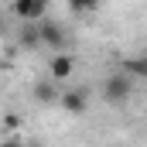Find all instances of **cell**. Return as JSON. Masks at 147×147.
I'll return each instance as SVG.
<instances>
[{
	"label": "cell",
	"mask_w": 147,
	"mask_h": 147,
	"mask_svg": "<svg viewBox=\"0 0 147 147\" xmlns=\"http://www.w3.org/2000/svg\"><path fill=\"white\" fill-rule=\"evenodd\" d=\"M41 41H45L51 51H62L65 41H69V34H65L62 24H55V21H41Z\"/></svg>",
	"instance_id": "3957f363"
},
{
	"label": "cell",
	"mask_w": 147,
	"mask_h": 147,
	"mask_svg": "<svg viewBox=\"0 0 147 147\" xmlns=\"http://www.w3.org/2000/svg\"><path fill=\"white\" fill-rule=\"evenodd\" d=\"M17 45L21 48H38V45H45L41 41V21H21V31H17Z\"/></svg>",
	"instance_id": "8992f818"
},
{
	"label": "cell",
	"mask_w": 147,
	"mask_h": 147,
	"mask_svg": "<svg viewBox=\"0 0 147 147\" xmlns=\"http://www.w3.org/2000/svg\"><path fill=\"white\" fill-rule=\"evenodd\" d=\"M130 92H134V75L127 72V69L106 75V82H103V99H106L110 106H123V103L130 99Z\"/></svg>",
	"instance_id": "6da1fadb"
},
{
	"label": "cell",
	"mask_w": 147,
	"mask_h": 147,
	"mask_svg": "<svg viewBox=\"0 0 147 147\" xmlns=\"http://www.w3.org/2000/svg\"><path fill=\"white\" fill-rule=\"evenodd\" d=\"M75 72V58L69 55V51H51V62H48V75H55L58 82L62 79H69V75Z\"/></svg>",
	"instance_id": "277c9868"
},
{
	"label": "cell",
	"mask_w": 147,
	"mask_h": 147,
	"mask_svg": "<svg viewBox=\"0 0 147 147\" xmlns=\"http://www.w3.org/2000/svg\"><path fill=\"white\" fill-rule=\"evenodd\" d=\"M58 106L69 113V116H82V113L89 110V89H62Z\"/></svg>",
	"instance_id": "7a4b0ae2"
},
{
	"label": "cell",
	"mask_w": 147,
	"mask_h": 147,
	"mask_svg": "<svg viewBox=\"0 0 147 147\" xmlns=\"http://www.w3.org/2000/svg\"><path fill=\"white\" fill-rule=\"evenodd\" d=\"M48 10V0H14V14L21 21H41Z\"/></svg>",
	"instance_id": "5b68a950"
},
{
	"label": "cell",
	"mask_w": 147,
	"mask_h": 147,
	"mask_svg": "<svg viewBox=\"0 0 147 147\" xmlns=\"http://www.w3.org/2000/svg\"><path fill=\"white\" fill-rule=\"evenodd\" d=\"M123 69H127L130 75H137V79H144V82H147V55H140V58H127Z\"/></svg>",
	"instance_id": "ba28073f"
},
{
	"label": "cell",
	"mask_w": 147,
	"mask_h": 147,
	"mask_svg": "<svg viewBox=\"0 0 147 147\" xmlns=\"http://www.w3.org/2000/svg\"><path fill=\"white\" fill-rule=\"evenodd\" d=\"M34 99H38V103H45V106H55V103L62 99V89H58V79H55V75L34 86Z\"/></svg>",
	"instance_id": "52a82bcc"
},
{
	"label": "cell",
	"mask_w": 147,
	"mask_h": 147,
	"mask_svg": "<svg viewBox=\"0 0 147 147\" xmlns=\"http://www.w3.org/2000/svg\"><path fill=\"white\" fill-rule=\"evenodd\" d=\"M103 0H69V10L72 14H96Z\"/></svg>",
	"instance_id": "9c48e42d"
},
{
	"label": "cell",
	"mask_w": 147,
	"mask_h": 147,
	"mask_svg": "<svg viewBox=\"0 0 147 147\" xmlns=\"http://www.w3.org/2000/svg\"><path fill=\"white\" fill-rule=\"evenodd\" d=\"M48 3H51V0H48Z\"/></svg>",
	"instance_id": "30bf717a"
}]
</instances>
